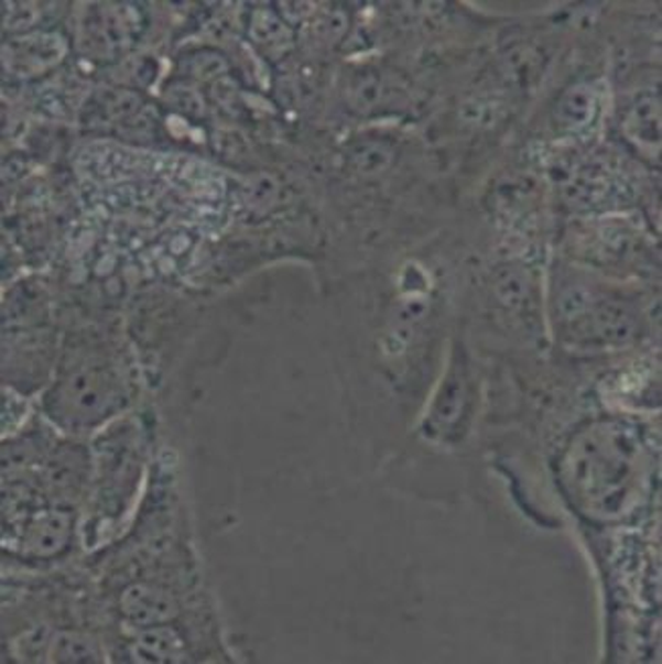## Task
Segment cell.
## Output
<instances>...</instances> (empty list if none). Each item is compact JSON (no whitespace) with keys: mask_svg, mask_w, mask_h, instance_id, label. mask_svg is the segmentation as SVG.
Here are the masks:
<instances>
[{"mask_svg":"<svg viewBox=\"0 0 662 664\" xmlns=\"http://www.w3.org/2000/svg\"><path fill=\"white\" fill-rule=\"evenodd\" d=\"M120 610L132 624L151 628L175 616V601L167 591L151 586H132L120 598Z\"/></svg>","mask_w":662,"mask_h":664,"instance_id":"obj_1","label":"cell"},{"mask_svg":"<svg viewBox=\"0 0 662 664\" xmlns=\"http://www.w3.org/2000/svg\"><path fill=\"white\" fill-rule=\"evenodd\" d=\"M132 656L139 663H180L185 656L183 640L170 625H151L134 642Z\"/></svg>","mask_w":662,"mask_h":664,"instance_id":"obj_2","label":"cell"},{"mask_svg":"<svg viewBox=\"0 0 662 664\" xmlns=\"http://www.w3.org/2000/svg\"><path fill=\"white\" fill-rule=\"evenodd\" d=\"M69 533V519L57 512H45L29 524L25 534V545L35 555H52L64 547Z\"/></svg>","mask_w":662,"mask_h":664,"instance_id":"obj_3","label":"cell"},{"mask_svg":"<svg viewBox=\"0 0 662 664\" xmlns=\"http://www.w3.org/2000/svg\"><path fill=\"white\" fill-rule=\"evenodd\" d=\"M52 661L55 663H98L100 651L94 640L84 634L64 632L53 640Z\"/></svg>","mask_w":662,"mask_h":664,"instance_id":"obj_4","label":"cell"}]
</instances>
